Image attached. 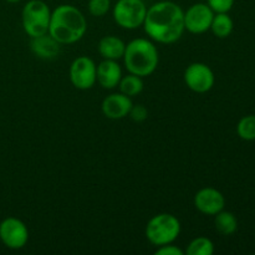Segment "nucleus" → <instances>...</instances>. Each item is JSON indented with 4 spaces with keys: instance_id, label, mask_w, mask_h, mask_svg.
<instances>
[{
    "instance_id": "1",
    "label": "nucleus",
    "mask_w": 255,
    "mask_h": 255,
    "mask_svg": "<svg viewBox=\"0 0 255 255\" xmlns=\"http://www.w3.org/2000/svg\"><path fill=\"white\" fill-rule=\"evenodd\" d=\"M142 26L159 44H173L184 32V11L177 2L163 0L147 9Z\"/></svg>"
},
{
    "instance_id": "2",
    "label": "nucleus",
    "mask_w": 255,
    "mask_h": 255,
    "mask_svg": "<svg viewBox=\"0 0 255 255\" xmlns=\"http://www.w3.org/2000/svg\"><path fill=\"white\" fill-rule=\"evenodd\" d=\"M87 21L81 10L74 5L62 4L51 11L49 34L61 45L80 41L86 34Z\"/></svg>"
},
{
    "instance_id": "3",
    "label": "nucleus",
    "mask_w": 255,
    "mask_h": 255,
    "mask_svg": "<svg viewBox=\"0 0 255 255\" xmlns=\"http://www.w3.org/2000/svg\"><path fill=\"white\" fill-rule=\"evenodd\" d=\"M124 62L129 74L146 77L156 71L159 62L158 50L148 39H134L126 45Z\"/></svg>"
},
{
    "instance_id": "4",
    "label": "nucleus",
    "mask_w": 255,
    "mask_h": 255,
    "mask_svg": "<svg viewBox=\"0 0 255 255\" xmlns=\"http://www.w3.org/2000/svg\"><path fill=\"white\" fill-rule=\"evenodd\" d=\"M181 233V223L173 214L159 213L152 217L146 227V238L156 247L171 244Z\"/></svg>"
},
{
    "instance_id": "5",
    "label": "nucleus",
    "mask_w": 255,
    "mask_h": 255,
    "mask_svg": "<svg viewBox=\"0 0 255 255\" xmlns=\"http://www.w3.org/2000/svg\"><path fill=\"white\" fill-rule=\"evenodd\" d=\"M51 10L42 0H29L21 11L24 31L30 37H37L49 32Z\"/></svg>"
},
{
    "instance_id": "6",
    "label": "nucleus",
    "mask_w": 255,
    "mask_h": 255,
    "mask_svg": "<svg viewBox=\"0 0 255 255\" xmlns=\"http://www.w3.org/2000/svg\"><path fill=\"white\" fill-rule=\"evenodd\" d=\"M146 14L147 6L143 0H117L112 10L116 24L127 30L142 26Z\"/></svg>"
},
{
    "instance_id": "7",
    "label": "nucleus",
    "mask_w": 255,
    "mask_h": 255,
    "mask_svg": "<svg viewBox=\"0 0 255 255\" xmlns=\"http://www.w3.org/2000/svg\"><path fill=\"white\" fill-rule=\"evenodd\" d=\"M0 241L6 248L12 251L24 248L29 241L26 224L15 217L5 218L0 223Z\"/></svg>"
},
{
    "instance_id": "8",
    "label": "nucleus",
    "mask_w": 255,
    "mask_h": 255,
    "mask_svg": "<svg viewBox=\"0 0 255 255\" xmlns=\"http://www.w3.org/2000/svg\"><path fill=\"white\" fill-rule=\"evenodd\" d=\"M96 72L97 66L94 60L79 56L70 65V81L77 90H90L97 82Z\"/></svg>"
},
{
    "instance_id": "9",
    "label": "nucleus",
    "mask_w": 255,
    "mask_h": 255,
    "mask_svg": "<svg viewBox=\"0 0 255 255\" xmlns=\"http://www.w3.org/2000/svg\"><path fill=\"white\" fill-rule=\"evenodd\" d=\"M184 82L187 87L197 94L211 91L216 82V76L211 67L203 62H193L184 71Z\"/></svg>"
},
{
    "instance_id": "10",
    "label": "nucleus",
    "mask_w": 255,
    "mask_h": 255,
    "mask_svg": "<svg viewBox=\"0 0 255 255\" xmlns=\"http://www.w3.org/2000/svg\"><path fill=\"white\" fill-rule=\"evenodd\" d=\"M216 12L206 2L191 5L184 11V29L192 34H203L211 29L212 20Z\"/></svg>"
},
{
    "instance_id": "11",
    "label": "nucleus",
    "mask_w": 255,
    "mask_h": 255,
    "mask_svg": "<svg viewBox=\"0 0 255 255\" xmlns=\"http://www.w3.org/2000/svg\"><path fill=\"white\" fill-rule=\"evenodd\" d=\"M226 206V198L218 189L206 187L199 189L194 196V207L197 211L206 216H216L221 211H223Z\"/></svg>"
},
{
    "instance_id": "12",
    "label": "nucleus",
    "mask_w": 255,
    "mask_h": 255,
    "mask_svg": "<svg viewBox=\"0 0 255 255\" xmlns=\"http://www.w3.org/2000/svg\"><path fill=\"white\" fill-rule=\"evenodd\" d=\"M132 100L131 97L126 96L122 92L119 94H111L102 101L101 110L102 114L110 120H121L128 116L131 111Z\"/></svg>"
},
{
    "instance_id": "13",
    "label": "nucleus",
    "mask_w": 255,
    "mask_h": 255,
    "mask_svg": "<svg viewBox=\"0 0 255 255\" xmlns=\"http://www.w3.org/2000/svg\"><path fill=\"white\" fill-rule=\"evenodd\" d=\"M122 77V70L119 62L115 60H106L101 61L97 66L96 79L97 82L101 85L104 89L112 90L119 86Z\"/></svg>"
},
{
    "instance_id": "14",
    "label": "nucleus",
    "mask_w": 255,
    "mask_h": 255,
    "mask_svg": "<svg viewBox=\"0 0 255 255\" xmlns=\"http://www.w3.org/2000/svg\"><path fill=\"white\" fill-rule=\"evenodd\" d=\"M60 42L47 34L31 39V51L40 59H54L60 52Z\"/></svg>"
},
{
    "instance_id": "15",
    "label": "nucleus",
    "mask_w": 255,
    "mask_h": 255,
    "mask_svg": "<svg viewBox=\"0 0 255 255\" xmlns=\"http://www.w3.org/2000/svg\"><path fill=\"white\" fill-rule=\"evenodd\" d=\"M99 52L104 59L115 60L119 61L124 57L126 44L122 39L115 36V35H107L104 36L99 42Z\"/></svg>"
},
{
    "instance_id": "16",
    "label": "nucleus",
    "mask_w": 255,
    "mask_h": 255,
    "mask_svg": "<svg viewBox=\"0 0 255 255\" xmlns=\"http://www.w3.org/2000/svg\"><path fill=\"white\" fill-rule=\"evenodd\" d=\"M234 29L233 19L228 15V12H217L212 20L211 29L212 32L219 39H226L232 34Z\"/></svg>"
},
{
    "instance_id": "17",
    "label": "nucleus",
    "mask_w": 255,
    "mask_h": 255,
    "mask_svg": "<svg viewBox=\"0 0 255 255\" xmlns=\"http://www.w3.org/2000/svg\"><path fill=\"white\" fill-rule=\"evenodd\" d=\"M214 226H216L217 232L222 236H232L238 229V219L232 212H227L223 209L216 214Z\"/></svg>"
},
{
    "instance_id": "18",
    "label": "nucleus",
    "mask_w": 255,
    "mask_h": 255,
    "mask_svg": "<svg viewBox=\"0 0 255 255\" xmlns=\"http://www.w3.org/2000/svg\"><path fill=\"white\" fill-rule=\"evenodd\" d=\"M120 91L124 95L128 97L137 96V95L141 94L143 91V80L142 77L137 76V75L128 74L126 76L121 77V81L119 84Z\"/></svg>"
},
{
    "instance_id": "19",
    "label": "nucleus",
    "mask_w": 255,
    "mask_h": 255,
    "mask_svg": "<svg viewBox=\"0 0 255 255\" xmlns=\"http://www.w3.org/2000/svg\"><path fill=\"white\" fill-rule=\"evenodd\" d=\"M184 253L187 255H212L214 253V244L207 237H198L188 244Z\"/></svg>"
},
{
    "instance_id": "20",
    "label": "nucleus",
    "mask_w": 255,
    "mask_h": 255,
    "mask_svg": "<svg viewBox=\"0 0 255 255\" xmlns=\"http://www.w3.org/2000/svg\"><path fill=\"white\" fill-rule=\"evenodd\" d=\"M237 133L244 141L255 139V115H248L241 119L237 125Z\"/></svg>"
},
{
    "instance_id": "21",
    "label": "nucleus",
    "mask_w": 255,
    "mask_h": 255,
    "mask_svg": "<svg viewBox=\"0 0 255 255\" xmlns=\"http://www.w3.org/2000/svg\"><path fill=\"white\" fill-rule=\"evenodd\" d=\"M89 11L92 16L101 17L109 12L111 0H89Z\"/></svg>"
},
{
    "instance_id": "22",
    "label": "nucleus",
    "mask_w": 255,
    "mask_h": 255,
    "mask_svg": "<svg viewBox=\"0 0 255 255\" xmlns=\"http://www.w3.org/2000/svg\"><path fill=\"white\" fill-rule=\"evenodd\" d=\"M236 0H207V4L209 5L214 12H229L233 7Z\"/></svg>"
},
{
    "instance_id": "23",
    "label": "nucleus",
    "mask_w": 255,
    "mask_h": 255,
    "mask_svg": "<svg viewBox=\"0 0 255 255\" xmlns=\"http://www.w3.org/2000/svg\"><path fill=\"white\" fill-rule=\"evenodd\" d=\"M148 116V111L143 105H137V106H132L131 111H129V117L133 120L134 122H143Z\"/></svg>"
},
{
    "instance_id": "24",
    "label": "nucleus",
    "mask_w": 255,
    "mask_h": 255,
    "mask_svg": "<svg viewBox=\"0 0 255 255\" xmlns=\"http://www.w3.org/2000/svg\"><path fill=\"white\" fill-rule=\"evenodd\" d=\"M156 255H184V252L171 243L158 247V249L156 251Z\"/></svg>"
},
{
    "instance_id": "25",
    "label": "nucleus",
    "mask_w": 255,
    "mask_h": 255,
    "mask_svg": "<svg viewBox=\"0 0 255 255\" xmlns=\"http://www.w3.org/2000/svg\"><path fill=\"white\" fill-rule=\"evenodd\" d=\"M7 2H11V4H15V2H19L20 0H6Z\"/></svg>"
}]
</instances>
